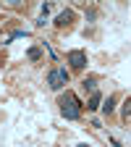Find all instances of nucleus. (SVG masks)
Returning a JSON list of instances; mask_svg holds the SVG:
<instances>
[{
	"label": "nucleus",
	"instance_id": "f257e3e1",
	"mask_svg": "<svg viewBox=\"0 0 131 147\" xmlns=\"http://www.w3.org/2000/svg\"><path fill=\"white\" fill-rule=\"evenodd\" d=\"M60 113L68 118V121H76V118H81V102L76 100V97H73L71 95V92H66V95L60 97Z\"/></svg>",
	"mask_w": 131,
	"mask_h": 147
},
{
	"label": "nucleus",
	"instance_id": "f03ea898",
	"mask_svg": "<svg viewBox=\"0 0 131 147\" xmlns=\"http://www.w3.org/2000/svg\"><path fill=\"white\" fill-rule=\"evenodd\" d=\"M47 84H50V89L58 92L63 84H68V71H66V68H52V71L47 74Z\"/></svg>",
	"mask_w": 131,
	"mask_h": 147
},
{
	"label": "nucleus",
	"instance_id": "7ed1b4c3",
	"mask_svg": "<svg viewBox=\"0 0 131 147\" xmlns=\"http://www.w3.org/2000/svg\"><path fill=\"white\" fill-rule=\"evenodd\" d=\"M66 61L71 63V68H84L87 66V53L84 50H71L66 55Z\"/></svg>",
	"mask_w": 131,
	"mask_h": 147
},
{
	"label": "nucleus",
	"instance_id": "20e7f679",
	"mask_svg": "<svg viewBox=\"0 0 131 147\" xmlns=\"http://www.w3.org/2000/svg\"><path fill=\"white\" fill-rule=\"evenodd\" d=\"M73 24V11H63L58 13V18H55V26H71Z\"/></svg>",
	"mask_w": 131,
	"mask_h": 147
},
{
	"label": "nucleus",
	"instance_id": "39448f33",
	"mask_svg": "<svg viewBox=\"0 0 131 147\" xmlns=\"http://www.w3.org/2000/svg\"><path fill=\"white\" fill-rule=\"evenodd\" d=\"M113 110H116V97H113V95H107V97H105V102H102V113H105V116H110Z\"/></svg>",
	"mask_w": 131,
	"mask_h": 147
},
{
	"label": "nucleus",
	"instance_id": "423d86ee",
	"mask_svg": "<svg viewBox=\"0 0 131 147\" xmlns=\"http://www.w3.org/2000/svg\"><path fill=\"white\" fill-rule=\"evenodd\" d=\"M81 87H84V92H97V79L95 76H87L81 82Z\"/></svg>",
	"mask_w": 131,
	"mask_h": 147
},
{
	"label": "nucleus",
	"instance_id": "0eeeda50",
	"mask_svg": "<svg viewBox=\"0 0 131 147\" xmlns=\"http://www.w3.org/2000/svg\"><path fill=\"white\" fill-rule=\"evenodd\" d=\"M100 100H102V95H100V92H92V97H89V110H97L100 108Z\"/></svg>",
	"mask_w": 131,
	"mask_h": 147
},
{
	"label": "nucleus",
	"instance_id": "6e6552de",
	"mask_svg": "<svg viewBox=\"0 0 131 147\" xmlns=\"http://www.w3.org/2000/svg\"><path fill=\"white\" fill-rule=\"evenodd\" d=\"M26 58H29V61H40V58H42V50H40V47H29Z\"/></svg>",
	"mask_w": 131,
	"mask_h": 147
},
{
	"label": "nucleus",
	"instance_id": "1a4fd4ad",
	"mask_svg": "<svg viewBox=\"0 0 131 147\" xmlns=\"http://www.w3.org/2000/svg\"><path fill=\"white\" fill-rule=\"evenodd\" d=\"M121 110H123V118H128V116H131V97H126V100H123V108H121Z\"/></svg>",
	"mask_w": 131,
	"mask_h": 147
},
{
	"label": "nucleus",
	"instance_id": "9d476101",
	"mask_svg": "<svg viewBox=\"0 0 131 147\" xmlns=\"http://www.w3.org/2000/svg\"><path fill=\"white\" fill-rule=\"evenodd\" d=\"M79 147H89V144H79Z\"/></svg>",
	"mask_w": 131,
	"mask_h": 147
}]
</instances>
